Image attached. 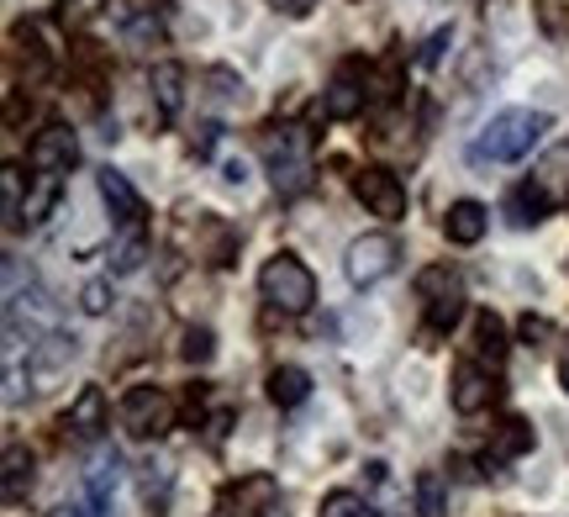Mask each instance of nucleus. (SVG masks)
Masks as SVG:
<instances>
[{
  "instance_id": "39448f33",
  "label": "nucleus",
  "mask_w": 569,
  "mask_h": 517,
  "mask_svg": "<svg viewBox=\"0 0 569 517\" xmlns=\"http://www.w3.org/2000/svg\"><path fill=\"white\" fill-rule=\"evenodd\" d=\"M122 428L132 438H163L174 428V401L159 386H132L122 396Z\"/></svg>"
},
{
  "instance_id": "4be33fe9",
  "label": "nucleus",
  "mask_w": 569,
  "mask_h": 517,
  "mask_svg": "<svg viewBox=\"0 0 569 517\" xmlns=\"http://www.w3.org/2000/svg\"><path fill=\"white\" fill-rule=\"evenodd\" d=\"M475 349H480V359H490V365H501L507 359V322L496 317V311H480V322H475Z\"/></svg>"
},
{
  "instance_id": "473e14b6",
  "label": "nucleus",
  "mask_w": 569,
  "mask_h": 517,
  "mask_svg": "<svg viewBox=\"0 0 569 517\" xmlns=\"http://www.w3.org/2000/svg\"><path fill=\"white\" fill-rule=\"evenodd\" d=\"M522 338L538 349V344H549V338H553V328L543 322V317H532V311H528V317H522Z\"/></svg>"
},
{
  "instance_id": "a211bd4d",
  "label": "nucleus",
  "mask_w": 569,
  "mask_h": 517,
  "mask_svg": "<svg viewBox=\"0 0 569 517\" xmlns=\"http://www.w3.org/2000/svg\"><path fill=\"white\" fill-rule=\"evenodd\" d=\"M553 211V196L538 180H528V186H517L511 190V201H507V217L517 222V228H538L543 217Z\"/></svg>"
},
{
  "instance_id": "e433bc0d",
  "label": "nucleus",
  "mask_w": 569,
  "mask_h": 517,
  "mask_svg": "<svg viewBox=\"0 0 569 517\" xmlns=\"http://www.w3.org/2000/svg\"><path fill=\"white\" fill-rule=\"evenodd\" d=\"M280 11L284 17H311V11H317V0H280Z\"/></svg>"
},
{
  "instance_id": "2f4dec72",
  "label": "nucleus",
  "mask_w": 569,
  "mask_h": 517,
  "mask_svg": "<svg viewBox=\"0 0 569 517\" xmlns=\"http://www.w3.org/2000/svg\"><path fill=\"white\" fill-rule=\"evenodd\" d=\"M159 32L163 27L153 17H127V42H138V48L142 42H159Z\"/></svg>"
},
{
  "instance_id": "20e7f679",
  "label": "nucleus",
  "mask_w": 569,
  "mask_h": 517,
  "mask_svg": "<svg viewBox=\"0 0 569 517\" xmlns=\"http://www.w3.org/2000/svg\"><path fill=\"white\" fill-rule=\"evenodd\" d=\"M264 165H269V186L280 196H301L311 186V153H306L301 132H274L264 143Z\"/></svg>"
},
{
  "instance_id": "c756f323",
  "label": "nucleus",
  "mask_w": 569,
  "mask_h": 517,
  "mask_svg": "<svg viewBox=\"0 0 569 517\" xmlns=\"http://www.w3.org/2000/svg\"><path fill=\"white\" fill-rule=\"evenodd\" d=\"M206 84H211V96H217L222 106H238V101H243V80H238L232 69H211V74H206Z\"/></svg>"
},
{
  "instance_id": "0eeeda50",
  "label": "nucleus",
  "mask_w": 569,
  "mask_h": 517,
  "mask_svg": "<svg viewBox=\"0 0 569 517\" xmlns=\"http://www.w3.org/2000/svg\"><path fill=\"white\" fill-rule=\"evenodd\" d=\"M365 101H369V74L359 63H343L322 90V117L327 122H353L365 111Z\"/></svg>"
},
{
  "instance_id": "7c9ffc66",
  "label": "nucleus",
  "mask_w": 569,
  "mask_h": 517,
  "mask_svg": "<svg viewBox=\"0 0 569 517\" xmlns=\"http://www.w3.org/2000/svg\"><path fill=\"white\" fill-rule=\"evenodd\" d=\"M111 301H117V296H111V286H106V280H90V286L80 290V307L90 311V317H106V311H111Z\"/></svg>"
},
{
  "instance_id": "423d86ee",
  "label": "nucleus",
  "mask_w": 569,
  "mask_h": 517,
  "mask_svg": "<svg viewBox=\"0 0 569 517\" xmlns=\"http://www.w3.org/2000/svg\"><path fill=\"white\" fill-rule=\"evenodd\" d=\"M353 196L365 201V211H375V217H386V222H401L407 217V186L390 175V169L369 165L353 175Z\"/></svg>"
},
{
  "instance_id": "c85d7f7f",
  "label": "nucleus",
  "mask_w": 569,
  "mask_h": 517,
  "mask_svg": "<svg viewBox=\"0 0 569 517\" xmlns=\"http://www.w3.org/2000/svg\"><path fill=\"white\" fill-rule=\"evenodd\" d=\"M317 517H375V513H369V501L359 491H332V497H322Z\"/></svg>"
},
{
  "instance_id": "a878e982",
  "label": "nucleus",
  "mask_w": 569,
  "mask_h": 517,
  "mask_svg": "<svg viewBox=\"0 0 569 517\" xmlns=\"http://www.w3.org/2000/svg\"><path fill=\"white\" fill-rule=\"evenodd\" d=\"M122 480V455L111 449V455H101L96 465H90V501H101L106 507V497H111V486Z\"/></svg>"
},
{
  "instance_id": "f257e3e1",
  "label": "nucleus",
  "mask_w": 569,
  "mask_h": 517,
  "mask_svg": "<svg viewBox=\"0 0 569 517\" xmlns=\"http://www.w3.org/2000/svg\"><path fill=\"white\" fill-rule=\"evenodd\" d=\"M553 127L549 111H532V106H511V111H496L480 132H475V143H469V159L475 165H517V159H528L532 148L543 143V132Z\"/></svg>"
},
{
  "instance_id": "9b49d317",
  "label": "nucleus",
  "mask_w": 569,
  "mask_h": 517,
  "mask_svg": "<svg viewBox=\"0 0 569 517\" xmlns=\"http://www.w3.org/2000/svg\"><path fill=\"white\" fill-rule=\"evenodd\" d=\"M74 159H80V143H74V132H69L63 122L42 127L38 138H32V148H27V165H32V169H53V175H59V169H69Z\"/></svg>"
},
{
  "instance_id": "f3484780",
  "label": "nucleus",
  "mask_w": 569,
  "mask_h": 517,
  "mask_svg": "<svg viewBox=\"0 0 569 517\" xmlns=\"http://www.w3.org/2000/svg\"><path fill=\"white\" fill-rule=\"evenodd\" d=\"M148 90H153V106H159V117H180L184 106V63H153V74H148Z\"/></svg>"
},
{
  "instance_id": "58836bf2",
  "label": "nucleus",
  "mask_w": 569,
  "mask_h": 517,
  "mask_svg": "<svg viewBox=\"0 0 569 517\" xmlns=\"http://www.w3.org/2000/svg\"><path fill=\"white\" fill-rule=\"evenodd\" d=\"M559 386H565V396H569V359L559 365Z\"/></svg>"
},
{
  "instance_id": "f704fd0d",
  "label": "nucleus",
  "mask_w": 569,
  "mask_h": 517,
  "mask_svg": "<svg viewBox=\"0 0 569 517\" xmlns=\"http://www.w3.org/2000/svg\"><path fill=\"white\" fill-rule=\"evenodd\" d=\"M217 138H222V127H217V122H201V127H196V138H190V148H196V153L206 159V153L217 148Z\"/></svg>"
},
{
  "instance_id": "2eb2a0df",
  "label": "nucleus",
  "mask_w": 569,
  "mask_h": 517,
  "mask_svg": "<svg viewBox=\"0 0 569 517\" xmlns=\"http://www.w3.org/2000/svg\"><path fill=\"white\" fill-rule=\"evenodd\" d=\"M59 196H63V180L53 169H38L32 186H27V201H21V222H27V228H42V222L53 217V207H59Z\"/></svg>"
},
{
  "instance_id": "cd10ccee",
  "label": "nucleus",
  "mask_w": 569,
  "mask_h": 517,
  "mask_svg": "<svg viewBox=\"0 0 569 517\" xmlns=\"http://www.w3.org/2000/svg\"><path fill=\"white\" fill-rule=\"evenodd\" d=\"M180 354L190 359V365H211V359H217V332L211 328H184Z\"/></svg>"
},
{
  "instance_id": "bb28decb",
  "label": "nucleus",
  "mask_w": 569,
  "mask_h": 517,
  "mask_svg": "<svg viewBox=\"0 0 569 517\" xmlns=\"http://www.w3.org/2000/svg\"><path fill=\"white\" fill-rule=\"evenodd\" d=\"M0 201H6V222L21 228V201H27V196H21V169L17 165L0 169Z\"/></svg>"
},
{
  "instance_id": "9d476101",
  "label": "nucleus",
  "mask_w": 569,
  "mask_h": 517,
  "mask_svg": "<svg viewBox=\"0 0 569 517\" xmlns=\"http://www.w3.org/2000/svg\"><path fill=\"white\" fill-rule=\"evenodd\" d=\"M532 444H538V434H532L528 417H507V422L496 428V438H490V449L480 455V470H490V476H496L507 459H522V455H528Z\"/></svg>"
},
{
  "instance_id": "6ab92c4d",
  "label": "nucleus",
  "mask_w": 569,
  "mask_h": 517,
  "mask_svg": "<svg viewBox=\"0 0 569 517\" xmlns=\"http://www.w3.org/2000/svg\"><path fill=\"white\" fill-rule=\"evenodd\" d=\"M27 491H32V455L21 444H11L0 459V497H6V507H17Z\"/></svg>"
},
{
  "instance_id": "393cba45",
  "label": "nucleus",
  "mask_w": 569,
  "mask_h": 517,
  "mask_svg": "<svg viewBox=\"0 0 569 517\" xmlns=\"http://www.w3.org/2000/svg\"><path fill=\"white\" fill-rule=\"evenodd\" d=\"M448 513V486L438 470H422L417 476V517H443Z\"/></svg>"
},
{
  "instance_id": "aec40b11",
  "label": "nucleus",
  "mask_w": 569,
  "mask_h": 517,
  "mask_svg": "<svg viewBox=\"0 0 569 517\" xmlns=\"http://www.w3.org/2000/svg\"><path fill=\"white\" fill-rule=\"evenodd\" d=\"M306 396H311V375L301 365H274L269 370V401L274 407H301Z\"/></svg>"
},
{
  "instance_id": "dca6fc26",
  "label": "nucleus",
  "mask_w": 569,
  "mask_h": 517,
  "mask_svg": "<svg viewBox=\"0 0 569 517\" xmlns=\"http://www.w3.org/2000/svg\"><path fill=\"white\" fill-rule=\"evenodd\" d=\"M232 501H238V513L232 517L274 513V507H280V480L274 476H243L238 486H232Z\"/></svg>"
},
{
  "instance_id": "1a4fd4ad",
  "label": "nucleus",
  "mask_w": 569,
  "mask_h": 517,
  "mask_svg": "<svg viewBox=\"0 0 569 517\" xmlns=\"http://www.w3.org/2000/svg\"><path fill=\"white\" fill-rule=\"evenodd\" d=\"M74 354H80V338H69V332H48V338H42L38 349H32V359H27V375L38 380V391H48V386L69 370Z\"/></svg>"
},
{
  "instance_id": "412c9836",
  "label": "nucleus",
  "mask_w": 569,
  "mask_h": 517,
  "mask_svg": "<svg viewBox=\"0 0 569 517\" xmlns=\"http://www.w3.org/2000/svg\"><path fill=\"white\" fill-rule=\"evenodd\" d=\"M111 275H138L142 259H148V238H142V228H122V238L111 243Z\"/></svg>"
},
{
  "instance_id": "b1692460",
  "label": "nucleus",
  "mask_w": 569,
  "mask_h": 517,
  "mask_svg": "<svg viewBox=\"0 0 569 517\" xmlns=\"http://www.w3.org/2000/svg\"><path fill=\"white\" fill-rule=\"evenodd\" d=\"M465 317V290L448 296H427V332H453V322Z\"/></svg>"
},
{
  "instance_id": "72a5a7b5",
  "label": "nucleus",
  "mask_w": 569,
  "mask_h": 517,
  "mask_svg": "<svg viewBox=\"0 0 569 517\" xmlns=\"http://www.w3.org/2000/svg\"><path fill=\"white\" fill-rule=\"evenodd\" d=\"M448 38H453V32H448V27H438V32L422 42V53H417V59H422V63H438V59H443V48H448Z\"/></svg>"
},
{
  "instance_id": "ddd939ff",
  "label": "nucleus",
  "mask_w": 569,
  "mask_h": 517,
  "mask_svg": "<svg viewBox=\"0 0 569 517\" xmlns=\"http://www.w3.org/2000/svg\"><path fill=\"white\" fill-rule=\"evenodd\" d=\"M96 186H101L106 211H111L122 228H142V196L132 190V180H127L122 169H101V175H96Z\"/></svg>"
},
{
  "instance_id": "4c0bfd02",
  "label": "nucleus",
  "mask_w": 569,
  "mask_h": 517,
  "mask_svg": "<svg viewBox=\"0 0 569 517\" xmlns=\"http://www.w3.org/2000/svg\"><path fill=\"white\" fill-rule=\"evenodd\" d=\"M222 180H227V186H243V180H248V169H243V159H227V169H222Z\"/></svg>"
},
{
  "instance_id": "f8f14e48",
  "label": "nucleus",
  "mask_w": 569,
  "mask_h": 517,
  "mask_svg": "<svg viewBox=\"0 0 569 517\" xmlns=\"http://www.w3.org/2000/svg\"><path fill=\"white\" fill-rule=\"evenodd\" d=\"M496 391H501V386H496V380H490L486 370H480V365H459V370H453V412H465V417H475V412H486L490 401H496Z\"/></svg>"
},
{
  "instance_id": "c9c22d12",
  "label": "nucleus",
  "mask_w": 569,
  "mask_h": 517,
  "mask_svg": "<svg viewBox=\"0 0 569 517\" xmlns=\"http://www.w3.org/2000/svg\"><path fill=\"white\" fill-rule=\"evenodd\" d=\"M53 517H101V501H63V507H53Z\"/></svg>"
},
{
  "instance_id": "6e6552de",
  "label": "nucleus",
  "mask_w": 569,
  "mask_h": 517,
  "mask_svg": "<svg viewBox=\"0 0 569 517\" xmlns=\"http://www.w3.org/2000/svg\"><path fill=\"white\" fill-rule=\"evenodd\" d=\"M63 428L84 444H96V438L111 428V407H106V391L101 386H84L74 401H69V412H63Z\"/></svg>"
},
{
  "instance_id": "4468645a",
  "label": "nucleus",
  "mask_w": 569,
  "mask_h": 517,
  "mask_svg": "<svg viewBox=\"0 0 569 517\" xmlns=\"http://www.w3.org/2000/svg\"><path fill=\"white\" fill-rule=\"evenodd\" d=\"M443 232H448V243L475 249V243L490 232V211L480 207V201H453V207H448V217H443Z\"/></svg>"
},
{
  "instance_id": "f03ea898",
  "label": "nucleus",
  "mask_w": 569,
  "mask_h": 517,
  "mask_svg": "<svg viewBox=\"0 0 569 517\" xmlns=\"http://www.w3.org/2000/svg\"><path fill=\"white\" fill-rule=\"evenodd\" d=\"M259 296H264L274 311L284 317H301L317 301V275L296 259V253H274L264 269H259Z\"/></svg>"
},
{
  "instance_id": "7ed1b4c3",
  "label": "nucleus",
  "mask_w": 569,
  "mask_h": 517,
  "mask_svg": "<svg viewBox=\"0 0 569 517\" xmlns=\"http://www.w3.org/2000/svg\"><path fill=\"white\" fill-rule=\"evenodd\" d=\"M396 265H401V243L390 232H365V238L348 243L343 275H348V286L369 290V286H380L386 275H396Z\"/></svg>"
},
{
  "instance_id": "5701e85b",
  "label": "nucleus",
  "mask_w": 569,
  "mask_h": 517,
  "mask_svg": "<svg viewBox=\"0 0 569 517\" xmlns=\"http://www.w3.org/2000/svg\"><path fill=\"white\" fill-rule=\"evenodd\" d=\"M532 180H538V186L549 190L553 201H559V196H565L569 190V143H559V148H549V153H543V165H538V175H532Z\"/></svg>"
}]
</instances>
